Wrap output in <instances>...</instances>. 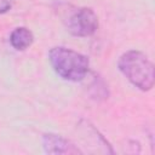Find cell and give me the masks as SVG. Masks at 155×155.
Wrapping results in <instances>:
<instances>
[{
	"label": "cell",
	"mask_w": 155,
	"mask_h": 155,
	"mask_svg": "<svg viewBox=\"0 0 155 155\" xmlns=\"http://www.w3.org/2000/svg\"><path fill=\"white\" fill-rule=\"evenodd\" d=\"M119 70L137 88L150 91L154 86V64L148 56L138 50H130L122 53L117 62Z\"/></svg>",
	"instance_id": "cell-1"
},
{
	"label": "cell",
	"mask_w": 155,
	"mask_h": 155,
	"mask_svg": "<svg viewBox=\"0 0 155 155\" xmlns=\"http://www.w3.org/2000/svg\"><path fill=\"white\" fill-rule=\"evenodd\" d=\"M48 61L56 74L73 82L84 80L90 69V61L85 54L63 46L51 48Z\"/></svg>",
	"instance_id": "cell-2"
},
{
	"label": "cell",
	"mask_w": 155,
	"mask_h": 155,
	"mask_svg": "<svg viewBox=\"0 0 155 155\" xmlns=\"http://www.w3.org/2000/svg\"><path fill=\"white\" fill-rule=\"evenodd\" d=\"M67 28L74 36H91L98 29V17L92 8L80 7L68 17Z\"/></svg>",
	"instance_id": "cell-3"
},
{
	"label": "cell",
	"mask_w": 155,
	"mask_h": 155,
	"mask_svg": "<svg viewBox=\"0 0 155 155\" xmlns=\"http://www.w3.org/2000/svg\"><path fill=\"white\" fill-rule=\"evenodd\" d=\"M42 147L47 154H82V151L68 138L56 133H45L42 136Z\"/></svg>",
	"instance_id": "cell-4"
},
{
	"label": "cell",
	"mask_w": 155,
	"mask_h": 155,
	"mask_svg": "<svg viewBox=\"0 0 155 155\" xmlns=\"http://www.w3.org/2000/svg\"><path fill=\"white\" fill-rule=\"evenodd\" d=\"M34 41V35L33 33L25 28V27H18L12 30L10 35V44L13 48L18 51H23L28 48Z\"/></svg>",
	"instance_id": "cell-5"
},
{
	"label": "cell",
	"mask_w": 155,
	"mask_h": 155,
	"mask_svg": "<svg viewBox=\"0 0 155 155\" xmlns=\"http://www.w3.org/2000/svg\"><path fill=\"white\" fill-rule=\"evenodd\" d=\"M11 10V2L10 0H0V15L6 13Z\"/></svg>",
	"instance_id": "cell-6"
}]
</instances>
